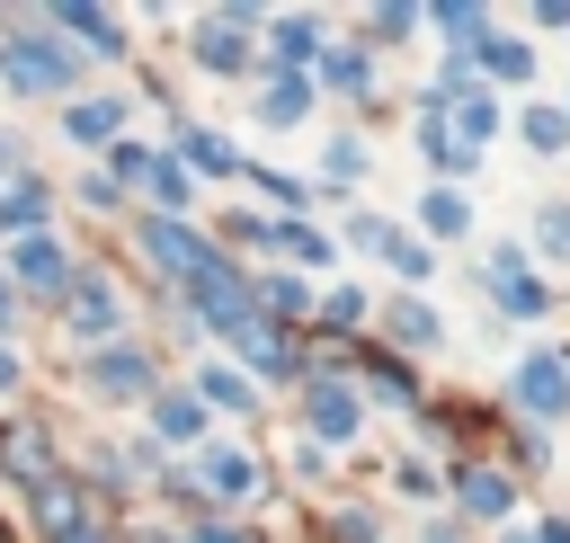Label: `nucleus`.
I'll list each match as a JSON object with an SVG mask.
<instances>
[{"instance_id": "nucleus-1", "label": "nucleus", "mask_w": 570, "mask_h": 543, "mask_svg": "<svg viewBox=\"0 0 570 543\" xmlns=\"http://www.w3.org/2000/svg\"><path fill=\"white\" fill-rule=\"evenodd\" d=\"M0 80L27 89V98H53V89L80 80V53L62 45V27H45V36H9V45H0Z\"/></svg>"}, {"instance_id": "nucleus-2", "label": "nucleus", "mask_w": 570, "mask_h": 543, "mask_svg": "<svg viewBox=\"0 0 570 543\" xmlns=\"http://www.w3.org/2000/svg\"><path fill=\"white\" fill-rule=\"evenodd\" d=\"M187 294H196V312H205V320H214L223 338H240V329H258V294L240 285V267H223V258H214V267H205V276H196Z\"/></svg>"}, {"instance_id": "nucleus-3", "label": "nucleus", "mask_w": 570, "mask_h": 543, "mask_svg": "<svg viewBox=\"0 0 570 543\" xmlns=\"http://www.w3.org/2000/svg\"><path fill=\"white\" fill-rule=\"evenodd\" d=\"M142 258H151L160 276H178V285H196V276L214 267V249H205L187 223H169V214H151V223H142Z\"/></svg>"}, {"instance_id": "nucleus-4", "label": "nucleus", "mask_w": 570, "mask_h": 543, "mask_svg": "<svg viewBox=\"0 0 570 543\" xmlns=\"http://www.w3.org/2000/svg\"><path fill=\"white\" fill-rule=\"evenodd\" d=\"M303 427H312V436H330V445H347V436L365 427V401H356L338 374H312V392H303Z\"/></svg>"}, {"instance_id": "nucleus-5", "label": "nucleus", "mask_w": 570, "mask_h": 543, "mask_svg": "<svg viewBox=\"0 0 570 543\" xmlns=\"http://www.w3.org/2000/svg\"><path fill=\"white\" fill-rule=\"evenodd\" d=\"M508 392H517L525 418H570V356H525Z\"/></svg>"}, {"instance_id": "nucleus-6", "label": "nucleus", "mask_w": 570, "mask_h": 543, "mask_svg": "<svg viewBox=\"0 0 570 543\" xmlns=\"http://www.w3.org/2000/svg\"><path fill=\"white\" fill-rule=\"evenodd\" d=\"M116 320H125V303H116V285H107V276H80V285L62 294V329H71V338H89V347H98V338H116Z\"/></svg>"}, {"instance_id": "nucleus-7", "label": "nucleus", "mask_w": 570, "mask_h": 543, "mask_svg": "<svg viewBox=\"0 0 570 543\" xmlns=\"http://www.w3.org/2000/svg\"><path fill=\"white\" fill-rule=\"evenodd\" d=\"M249 9H223V18H196V62L205 71H249V45H240Z\"/></svg>"}, {"instance_id": "nucleus-8", "label": "nucleus", "mask_w": 570, "mask_h": 543, "mask_svg": "<svg viewBox=\"0 0 570 543\" xmlns=\"http://www.w3.org/2000/svg\"><path fill=\"white\" fill-rule=\"evenodd\" d=\"M9 267H18V285H36V294H71V285H80V276H71V258H62V240H45V231H36V240H18V249H9Z\"/></svg>"}, {"instance_id": "nucleus-9", "label": "nucleus", "mask_w": 570, "mask_h": 543, "mask_svg": "<svg viewBox=\"0 0 570 543\" xmlns=\"http://www.w3.org/2000/svg\"><path fill=\"white\" fill-rule=\"evenodd\" d=\"M89 392H107V401L151 392V356H142V347H98V356H89Z\"/></svg>"}, {"instance_id": "nucleus-10", "label": "nucleus", "mask_w": 570, "mask_h": 543, "mask_svg": "<svg viewBox=\"0 0 570 543\" xmlns=\"http://www.w3.org/2000/svg\"><path fill=\"white\" fill-rule=\"evenodd\" d=\"M196 490H205V498H249V490H258V463H249L240 445H205V454H196Z\"/></svg>"}, {"instance_id": "nucleus-11", "label": "nucleus", "mask_w": 570, "mask_h": 543, "mask_svg": "<svg viewBox=\"0 0 570 543\" xmlns=\"http://www.w3.org/2000/svg\"><path fill=\"white\" fill-rule=\"evenodd\" d=\"M53 27H62V36H80V53H98V62H116V53H125V27H116L107 9H53Z\"/></svg>"}, {"instance_id": "nucleus-12", "label": "nucleus", "mask_w": 570, "mask_h": 543, "mask_svg": "<svg viewBox=\"0 0 570 543\" xmlns=\"http://www.w3.org/2000/svg\"><path fill=\"white\" fill-rule=\"evenodd\" d=\"M454 498H463L472 516H508V507H517V490H508V472H490V463H463V481H454Z\"/></svg>"}, {"instance_id": "nucleus-13", "label": "nucleus", "mask_w": 570, "mask_h": 543, "mask_svg": "<svg viewBox=\"0 0 570 543\" xmlns=\"http://www.w3.org/2000/svg\"><path fill=\"white\" fill-rule=\"evenodd\" d=\"M303 116H312V80H267V89H258V125L285 134V125H303Z\"/></svg>"}, {"instance_id": "nucleus-14", "label": "nucleus", "mask_w": 570, "mask_h": 543, "mask_svg": "<svg viewBox=\"0 0 570 543\" xmlns=\"http://www.w3.org/2000/svg\"><path fill=\"white\" fill-rule=\"evenodd\" d=\"M116 125H125V107H116V98H71V116H62V134H71V142H116Z\"/></svg>"}, {"instance_id": "nucleus-15", "label": "nucleus", "mask_w": 570, "mask_h": 543, "mask_svg": "<svg viewBox=\"0 0 570 543\" xmlns=\"http://www.w3.org/2000/svg\"><path fill=\"white\" fill-rule=\"evenodd\" d=\"M178 151H187V169H205V178H232V169H240V151H232L223 134H205V125H178Z\"/></svg>"}, {"instance_id": "nucleus-16", "label": "nucleus", "mask_w": 570, "mask_h": 543, "mask_svg": "<svg viewBox=\"0 0 570 543\" xmlns=\"http://www.w3.org/2000/svg\"><path fill=\"white\" fill-rule=\"evenodd\" d=\"M151 427H160L169 445H187V436H205V401H196V392H160V401H151Z\"/></svg>"}, {"instance_id": "nucleus-17", "label": "nucleus", "mask_w": 570, "mask_h": 543, "mask_svg": "<svg viewBox=\"0 0 570 543\" xmlns=\"http://www.w3.org/2000/svg\"><path fill=\"white\" fill-rule=\"evenodd\" d=\"M240 356H249L258 374H303V356H294V338H276L267 320H258V329H240Z\"/></svg>"}, {"instance_id": "nucleus-18", "label": "nucleus", "mask_w": 570, "mask_h": 543, "mask_svg": "<svg viewBox=\"0 0 570 543\" xmlns=\"http://www.w3.org/2000/svg\"><path fill=\"white\" fill-rule=\"evenodd\" d=\"M45 214H53V196H45V187H9V196H0V231H9V240H36V223H45Z\"/></svg>"}, {"instance_id": "nucleus-19", "label": "nucleus", "mask_w": 570, "mask_h": 543, "mask_svg": "<svg viewBox=\"0 0 570 543\" xmlns=\"http://www.w3.org/2000/svg\"><path fill=\"white\" fill-rule=\"evenodd\" d=\"M196 401H205V409H258V392H249L232 365H205V374H196Z\"/></svg>"}, {"instance_id": "nucleus-20", "label": "nucleus", "mask_w": 570, "mask_h": 543, "mask_svg": "<svg viewBox=\"0 0 570 543\" xmlns=\"http://www.w3.org/2000/svg\"><path fill=\"white\" fill-rule=\"evenodd\" d=\"M267 53H276V62H312V53H321V27H312V18H276V27H267Z\"/></svg>"}, {"instance_id": "nucleus-21", "label": "nucleus", "mask_w": 570, "mask_h": 543, "mask_svg": "<svg viewBox=\"0 0 570 543\" xmlns=\"http://www.w3.org/2000/svg\"><path fill=\"white\" fill-rule=\"evenodd\" d=\"M445 116H454V134H463L472 151L499 134V98H490V89H472V98H463V107H445Z\"/></svg>"}, {"instance_id": "nucleus-22", "label": "nucleus", "mask_w": 570, "mask_h": 543, "mask_svg": "<svg viewBox=\"0 0 570 543\" xmlns=\"http://www.w3.org/2000/svg\"><path fill=\"white\" fill-rule=\"evenodd\" d=\"M151 205H160L169 223L196 205V178H187V160H160V169H151Z\"/></svg>"}, {"instance_id": "nucleus-23", "label": "nucleus", "mask_w": 570, "mask_h": 543, "mask_svg": "<svg viewBox=\"0 0 570 543\" xmlns=\"http://www.w3.org/2000/svg\"><path fill=\"white\" fill-rule=\"evenodd\" d=\"M392 338H401V347H436V338H445L436 303H392Z\"/></svg>"}, {"instance_id": "nucleus-24", "label": "nucleus", "mask_w": 570, "mask_h": 543, "mask_svg": "<svg viewBox=\"0 0 570 543\" xmlns=\"http://www.w3.org/2000/svg\"><path fill=\"white\" fill-rule=\"evenodd\" d=\"M428 27H436V36H463L472 53L490 45V18H481V9H463V0H445V9H428Z\"/></svg>"}, {"instance_id": "nucleus-25", "label": "nucleus", "mask_w": 570, "mask_h": 543, "mask_svg": "<svg viewBox=\"0 0 570 543\" xmlns=\"http://www.w3.org/2000/svg\"><path fill=\"white\" fill-rule=\"evenodd\" d=\"M481 71H490V80H525V71H534V53H525L517 36H499V27H490V45H481Z\"/></svg>"}, {"instance_id": "nucleus-26", "label": "nucleus", "mask_w": 570, "mask_h": 543, "mask_svg": "<svg viewBox=\"0 0 570 543\" xmlns=\"http://www.w3.org/2000/svg\"><path fill=\"white\" fill-rule=\"evenodd\" d=\"M419 223H428V231H436V240H454V231H472V205H463V196H454V187H436V196H428V205H419Z\"/></svg>"}, {"instance_id": "nucleus-27", "label": "nucleus", "mask_w": 570, "mask_h": 543, "mask_svg": "<svg viewBox=\"0 0 570 543\" xmlns=\"http://www.w3.org/2000/svg\"><path fill=\"white\" fill-rule=\"evenodd\" d=\"M321 80H330V89H347V98H365V89H374V62H365V53H330V62H321Z\"/></svg>"}, {"instance_id": "nucleus-28", "label": "nucleus", "mask_w": 570, "mask_h": 543, "mask_svg": "<svg viewBox=\"0 0 570 543\" xmlns=\"http://www.w3.org/2000/svg\"><path fill=\"white\" fill-rule=\"evenodd\" d=\"M525 142L534 151H561L570 142V107H525Z\"/></svg>"}, {"instance_id": "nucleus-29", "label": "nucleus", "mask_w": 570, "mask_h": 543, "mask_svg": "<svg viewBox=\"0 0 570 543\" xmlns=\"http://www.w3.org/2000/svg\"><path fill=\"white\" fill-rule=\"evenodd\" d=\"M276 249H285V258H303V267H330V240H321L312 223H285V231H276Z\"/></svg>"}, {"instance_id": "nucleus-30", "label": "nucleus", "mask_w": 570, "mask_h": 543, "mask_svg": "<svg viewBox=\"0 0 570 543\" xmlns=\"http://www.w3.org/2000/svg\"><path fill=\"white\" fill-rule=\"evenodd\" d=\"M534 249L543 258H570V205H543L534 214Z\"/></svg>"}, {"instance_id": "nucleus-31", "label": "nucleus", "mask_w": 570, "mask_h": 543, "mask_svg": "<svg viewBox=\"0 0 570 543\" xmlns=\"http://www.w3.org/2000/svg\"><path fill=\"white\" fill-rule=\"evenodd\" d=\"M321 169H330V178H365V142H356V134H338V142H330V160H321Z\"/></svg>"}, {"instance_id": "nucleus-32", "label": "nucleus", "mask_w": 570, "mask_h": 543, "mask_svg": "<svg viewBox=\"0 0 570 543\" xmlns=\"http://www.w3.org/2000/svg\"><path fill=\"white\" fill-rule=\"evenodd\" d=\"M419 27H428L419 9H374V18H365V36H419Z\"/></svg>"}, {"instance_id": "nucleus-33", "label": "nucleus", "mask_w": 570, "mask_h": 543, "mask_svg": "<svg viewBox=\"0 0 570 543\" xmlns=\"http://www.w3.org/2000/svg\"><path fill=\"white\" fill-rule=\"evenodd\" d=\"M401 276H428V240H410V231H392V249H383Z\"/></svg>"}, {"instance_id": "nucleus-34", "label": "nucleus", "mask_w": 570, "mask_h": 543, "mask_svg": "<svg viewBox=\"0 0 570 543\" xmlns=\"http://www.w3.org/2000/svg\"><path fill=\"white\" fill-rule=\"evenodd\" d=\"M258 303H276V312H303L312 294H303V276H267V285H258Z\"/></svg>"}, {"instance_id": "nucleus-35", "label": "nucleus", "mask_w": 570, "mask_h": 543, "mask_svg": "<svg viewBox=\"0 0 570 543\" xmlns=\"http://www.w3.org/2000/svg\"><path fill=\"white\" fill-rule=\"evenodd\" d=\"M321 320H338V329H347V320H365V294H347V285H330V294H321Z\"/></svg>"}, {"instance_id": "nucleus-36", "label": "nucleus", "mask_w": 570, "mask_h": 543, "mask_svg": "<svg viewBox=\"0 0 570 543\" xmlns=\"http://www.w3.org/2000/svg\"><path fill=\"white\" fill-rule=\"evenodd\" d=\"M116 196H125V187H116V169H89V178H80V205H98V214H107Z\"/></svg>"}, {"instance_id": "nucleus-37", "label": "nucleus", "mask_w": 570, "mask_h": 543, "mask_svg": "<svg viewBox=\"0 0 570 543\" xmlns=\"http://www.w3.org/2000/svg\"><path fill=\"white\" fill-rule=\"evenodd\" d=\"M374 392H383V401H392V409H410V401H419V392H410V374H401V365H374Z\"/></svg>"}, {"instance_id": "nucleus-38", "label": "nucleus", "mask_w": 570, "mask_h": 543, "mask_svg": "<svg viewBox=\"0 0 570 543\" xmlns=\"http://www.w3.org/2000/svg\"><path fill=\"white\" fill-rule=\"evenodd\" d=\"M196 543H258V534H249V525H232V516H205V525H196Z\"/></svg>"}, {"instance_id": "nucleus-39", "label": "nucleus", "mask_w": 570, "mask_h": 543, "mask_svg": "<svg viewBox=\"0 0 570 543\" xmlns=\"http://www.w3.org/2000/svg\"><path fill=\"white\" fill-rule=\"evenodd\" d=\"M338 543H374V516L356 507V516H338Z\"/></svg>"}, {"instance_id": "nucleus-40", "label": "nucleus", "mask_w": 570, "mask_h": 543, "mask_svg": "<svg viewBox=\"0 0 570 543\" xmlns=\"http://www.w3.org/2000/svg\"><path fill=\"white\" fill-rule=\"evenodd\" d=\"M9 383H18V356H9V347H0V392H9Z\"/></svg>"}, {"instance_id": "nucleus-41", "label": "nucleus", "mask_w": 570, "mask_h": 543, "mask_svg": "<svg viewBox=\"0 0 570 543\" xmlns=\"http://www.w3.org/2000/svg\"><path fill=\"white\" fill-rule=\"evenodd\" d=\"M53 543H98V534H89V525H62V534H53Z\"/></svg>"}, {"instance_id": "nucleus-42", "label": "nucleus", "mask_w": 570, "mask_h": 543, "mask_svg": "<svg viewBox=\"0 0 570 543\" xmlns=\"http://www.w3.org/2000/svg\"><path fill=\"white\" fill-rule=\"evenodd\" d=\"M9 312H18V294H9V285H0V329H9Z\"/></svg>"}, {"instance_id": "nucleus-43", "label": "nucleus", "mask_w": 570, "mask_h": 543, "mask_svg": "<svg viewBox=\"0 0 570 543\" xmlns=\"http://www.w3.org/2000/svg\"><path fill=\"white\" fill-rule=\"evenodd\" d=\"M508 543H543V534H508Z\"/></svg>"}]
</instances>
